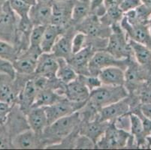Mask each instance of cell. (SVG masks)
Here are the masks:
<instances>
[{"label": "cell", "mask_w": 151, "mask_h": 150, "mask_svg": "<svg viewBox=\"0 0 151 150\" xmlns=\"http://www.w3.org/2000/svg\"><path fill=\"white\" fill-rule=\"evenodd\" d=\"M81 122L80 114L77 111L49 125L42 134L45 148L61 142L79 127Z\"/></svg>", "instance_id": "1"}, {"label": "cell", "mask_w": 151, "mask_h": 150, "mask_svg": "<svg viewBox=\"0 0 151 150\" xmlns=\"http://www.w3.org/2000/svg\"><path fill=\"white\" fill-rule=\"evenodd\" d=\"M129 96V92L125 86H106L91 91L87 102L94 108L99 111L101 108L120 101Z\"/></svg>", "instance_id": "2"}, {"label": "cell", "mask_w": 151, "mask_h": 150, "mask_svg": "<svg viewBox=\"0 0 151 150\" xmlns=\"http://www.w3.org/2000/svg\"><path fill=\"white\" fill-rule=\"evenodd\" d=\"M111 28L112 32L108 38L105 50L117 60H128L132 57L129 39L120 23L112 25Z\"/></svg>", "instance_id": "3"}, {"label": "cell", "mask_w": 151, "mask_h": 150, "mask_svg": "<svg viewBox=\"0 0 151 150\" xmlns=\"http://www.w3.org/2000/svg\"><path fill=\"white\" fill-rule=\"evenodd\" d=\"M141 105L138 97L129 95L120 101L104 107L99 111L98 118L104 122H112L120 116L129 113L134 107Z\"/></svg>", "instance_id": "4"}, {"label": "cell", "mask_w": 151, "mask_h": 150, "mask_svg": "<svg viewBox=\"0 0 151 150\" xmlns=\"http://www.w3.org/2000/svg\"><path fill=\"white\" fill-rule=\"evenodd\" d=\"M18 24L19 17L12 10L8 1L0 13V40L14 45Z\"/></svg>", "instance_id": "5"}, {"label": "cell", "mask_w": 151, "mask_h": 150, "mask_svg": "<svg viewBox=\"0 0 151 150\" xmlns=\"http://www.w3.org/2000/svg\"><path fill=\"white\" fill-rule=\"evenodd\" d=\"M129 132L116 128L111 122L101 138L97 141L96 148L98 149H123L127 147Z\"/></svg>", "instance_id": "6"}, {"label": "cell", "mask_w": 151, "mask_h": 150, "mask_svg": "<svg viewBox=\"0 0 151 150\" xmlns=\"http://www.w3.org/2000/svg\"><path fill=\"white\" fill-rule=\"evenodd\" d=\"M74 27L77 31L84 33L89 38H108L112 32L111 27L103 23L99 17L93 13Z\"/></svg>", "instance_id": "7"}, {"label": "cell", "mask_w": 151, "mask_h": 150, "mask_svg": "<svg viewBox=\"0 0 151 150\" xmlns=\"http://www.w3.org/2000/svg\"><path fill=\"white\" fill-rule=\"evenodd\" d=\"M129 60V59L124 60H117L105 50H98L95 52L90 60L89 64V73L90 75L98 76L101 70L111 66L120 67L125 71L128 65Z\"/></svg>", "instance_id": "8"}, {"label": "cell", "mask_w": 151, "mask_h": 150, "mask_svg": "<svg viewBox=\"0 0 151 150\" xmlns=\"http://www.w3.org/2000/svg\"><path fill=\"white\" fill-rule=\"evenodd\" d=\"M86 104L81 103H75L64 98L52 105L45 107L47 117L48 120V126L60 118L65 117L68 115L77 112Z\"/></svg>", "instance_id": "9"}, {"label": "cell", "mask_w": 151, "mask_h": 150, "mask_svg": "<svg viewBox=\"0 0 151 150\" xmlns=\"http://www.w3.org/2000/svg\"><path fill=\"white\" fill-rule=\"evenodd\" d=\"M75 0H68L65 2H51L52 18L51 23L54 26L65 30L72 26L71 13Z\"/></svg>", "instance_id": "10"}, {"label": "cell", "mask_w": 151, "mask_h": 150, "mask_svg": "<svg viewBox=\"0 0 151 150\" xmlns=\"http://www.w3.org/2000/svg\"><path fill=\"white\" fill-rule=\"evenodd\" d=\"M42 53V51L30 48H28L26 51L20 53L17 59L12 62V65L16 74L28 76L34 75L36 69L38 59Z\"/></svg>", "instance_id": "11"}, {"label": "cell", "mask_w": 151, "mask_h": 150, "mask_svg": "<svg viewBox=\"0 0 151 150\" xmlns=\"http://www.w3.org/2000/svg\"><path fill=\"white\" fill-rule=\"evenodd\" d=\"M120 24L126 33L129 39L142 44L151 50V35L148 24L130 25L124 17V15Z\"/></svg>", "instance_id": "12"}, {"label": "cell", "mask_w": 151, "mask_h": 150, "mask_svg": "<svg viewBox=\"0 0 151 150\" xmlns=\"http://www.w3.org/2000/svg\"><path fill=\"white\" fill-rule=\"evenodd\" d=\"M13 149H30L45 148L42 135H38L30 128L16 134L12 140Z\"/></svg>", "instance_id": "13"}, {"label": "cell", "mask_w": 151, "mask_h": 150, "mask_svg": "<svg viewBox=\"0 0 151 150\" xmlns=\"http://www.w3.org/2000/svg\"><path fill=\"white\" fill-rule=\"evenodd\" d=\"M77 30L73 25L68 27L58 38L56 41L51 53L57 58L69 60L72 56V38Z\"/></svg>", "instance_id": "14"}, {"label": "cell", "mask_w": 151, "mask_h": 150, "mask_svg": "<svg viewBox=\"0 0 151 150\" xmlns=\"http://www.w3.org/2000/svg\"><path fill=\"white\" fill-rule=\"evenodd\" d=\"M96 50L92 47L86 46L78 53H73L66 61L78 75H90L89 64Z\"/></svg>", "instance_id": "15"}, {"label": "cell", "mask_w": 151, "mask_h": 150, "mask_svg": "<svg viewBox=\"0 0 151 150\" xmlns=\"http://www.w3.org/2000/svg\"><path fill=\"white\" fill-rule=\"evenodd\" d=\"M57 57L52 53H42L39 56L37 62L35 75L52 79L57 78V71L58 70Z\"/></svg>", "instance_id": "16"}, {"label": "cell", "mask_w": 151, "mask_h": 150, "mask_svg": "<svg viewBox=\"0 0 151 150\" xmlns=\"http://www.w3.org/2000/svg\"><path fill=\"white\" fill-rule=\"evenodd\" d=\"M32 77L27 81L24 86L20 91L17 99L16 104H17L20 111L25 115L33 106L35 98L39 91L35 86Z\"/></svg>", "instance_id": "17"}, {"label": "cell", "mask_w": 151, "mask_h": 150, "mask_svg": "<svg viewBox=\"0 0 151 150\" xmlns=\"http://www.w3.org/2000/svg\"><path fill=\"white\" fill-rule=\"evenodd\" d=\"M90 91L78 75V78L65 85V97L75 103L85 104L88 101Z\"/></svg>", "instance_id": "18"}, {"label": "cell", "mask_w": 151, "mask_h": 150, "mask_svg": "<svg viewBox=\"0 0 151 150\" xmlns=\"http://www.w3.org/2000/svg\"><path fill=\"white\" fill-rule=\"evenodd\" d=\"M111 122H104L99 119V118L88 121L81 122L79 126V134L84 135L96 144L97 141L101 138L108 127Z\"/></svg>", "instance_id": "19"}, {"label": "cell", "mask_w": 151, "mask_h": 150, "mask_svg": "<svg viewBox=\"0 0 151 150\" xmlns=\"http://www.w3.org/2000/svg\"><path fill=\"white\" fill-rule=\"evenodd\" d=\"M52 2V1H51ZM51 2H36L32 5L29 11V20L34 26H47L51 23Z\"/></svg>", "instance_id": "20"}, {"label": "cell", "mask_w": 151, "mask_h": 150, "mask_svg": "<svg viewBox=\"0 0 151 150\" xmlns=\"http://www.w3.org/2000/svg\"><path fill=\"white\" fill-rule=\"evenodd\" d=\"M29 128L38 135H42L48 126V120L45 108L42 107H32L26 114Z\"/></svg>", "instance_id": "21"}, {"label": "cell", "mask_w": 151, "mask_h": 150, "mask_svg": "<svg viewBox=\"0 0 151 150\" xmlns=\"http://www.w3.org/2000/svg\"><path fill=\"white\" fill-rule=\"evenodd\" d=\"M98 77L102 85L118 86L125 84V71L117 66H111L101 70Z\"/></svg>", "instance_id": "22"}, {"label": "cell", "mask_w": 151, "mask_h": 150, "mask_svg": "<svg viewBox=\"0 0 151 150\" xmlns=\"http://www.w3.org/2000/svg\"><path fill=\"white\" fill-rule=\"evenodd\" d=\"M18 92L14 83V79L8 74L0 73V101L15 105Z\"/></svg>", "instance_id": "23"}, {"label": "cell", "mask_w": 151, "mask_h": 150, "mask_svg": "<svg viewBox=\"0 0 151 150\" xmlns=\"http://www.w3.org/2000/svg\"><path fill=\"white\" fill-rule=\"evenodd\" d=\"M129 44L134 60L151 75V50L142 44L130 39Z\"/></svg>", "instance_id": "24"}, {"label": "cell", "mask_w": 151, "mask_h": 150, "mask_svg": "<svg viewBox=\"0 0 151 150\" xmlns=\"http://www.w3.org/2000/svg\"><path fill=\"white\" fill-rule=\"evenodd\" d=\"M64 31L65 30L53 24L46 26L41 43L42 53H51L56 41Z\"/></svg>", "instance_id": "25"}, {"label": "cell", "mask_w": 151, "mask_h": 150, "mask_svg": "<svg viewBox=\"0 0 151 150\" xmlns=\"http://www.w3.org/2000/svg\"><path fill=\"white\" fill-rule=\"evenodd\" d=\"M64 98H65V96L61 95L53 89L50 88H46L38 91L32 107H47L57 103V101H60Z\"/></svg>", "instance_id": "26"}, {"label": "cell", "mask_w": 151, "mask_h": 150, "mask_svg": "<svg viewBox=\"0 0 151 150\" xmlns=\"http://www.w3.org/2000/svg\"><path fill=\"white\" fill-rule=\"evenodd\" d=\"M90 0H75L71 13V21L73 26L83 21L86 17L90 14Z\"/></svg>", "instance_id": "27"}, {"label": "cell", "mask_w": 151, "mask_h": 150, "mask_svg": "<svg viewBox=\"0 0 151 150\" xmlns=\"http://www.w3.org/2000/svg\"><path fill=\"white\" fill-rule=\"evenodd\" d=\"M57 60L59 66L57 71V78L62 83L66 85L78 78V74L65 59L57 58Z\"/></svg>", "instance_id": "28"}, {"label": "cell", "mask_w": 151, "mask_h": 150, "mask_svg": "<svg viewBox=\"0 0 151 150\" xmlns=\"http://www.w3.org/2000/svg\"><path fill=\"white\" fill-rule=\"evenodd\" d=\"M10 6L20 21H30L29 11L31 5L26 3L22 0H9Z\"/></svg>", "instance_id": "29"}, {"label": "cell", "mask_w": 151, "mask_h": 150, "mask_svg": "<svg viewBox=\"0 0 151 150\" xmlns=\"http://www.w3.org/2000/svg\"><path fill=\"white\" fill-rule=\"evenodd\" d=\"M18 56V51L14 45L0 40V59L13 62Z\"/></svg>", "instance_id": "30"}, {"label": "cell", "mask_w": 151, "mask_h": 150, "mask_svg": "<svg viewBox=\"0 0 151 150\" xmlns=\"http://www.w3.org/2000/svg\"><path fill=\"white\" fill-rule=\"evenodd\" d=\"M45 27L46 26H34L30 33L29 48L42 52L41 49V43Z\"/></svg>", "instance_id": "31"}, {"label": "cell", "mask_w": 151, "mask_h": 150, "mask_svg": "<svg viewBox=\"0 0 151 150\" xmlns=\"http://www.w3.org/2000/svg\"><path fill=\"white\" fill-rule=\"evenodd\" d=\"M86 40L87 37L84 33L77 31L72 38V53H78L86 47Z\"/></svg>", "instance_id": "32"}, {"label": "cell", "mask_w": 151, "mask_h": 150, "mask_svg": "<svg viewBox=\"0 0 151 150\" xmlns=\"http://www.w3.org/2000/svg\"><path fill=\"white\" fill-rule=\"evenodd\" d=\"M112 122H113V124L114 125V126L116 128L120 129V130L125 131L126 132H129L130 133L131 121H130L129 113L116 118L114 120L112 121Z\"/></svg>", "instance_id": "33"}, {"label": "cell", "mask_w": 151, "mask_h": 150, "mask_svg": "<svg viewBox=\"0 0 151 150\" xmlns=\"http://www.w3.org/2000/svg\"><path fill=\"white\" fill-rule=\"evenodd\" d=\"M81 80L86 86L91 91L100 87L102 85L101 80H99L98 76H93V75H79Z\"/></svg>", "instance_id": "34"}, {"label": "cell", "mask_w": 151, "mask_h": 150, "mask_svg": "<svg viewBox=\"0 0 151 150\" xmlns=\"http://www.w3.org/2000/svg\"><path fill=\"white\" fill-rule=\"evenodd\" d=\"M96 144L84 135L78 134L75 141V149H94Z\"/></svg>", "instance_id": "35"}, {"label": "cell", "mask_w": 151, "mask_h": 150, "mask_svg": "<svg viewBox=\"0 0 151 150\" xmlns=\"http://www.w3.org/2000/svg\"><path fill=\"white\" fill-rule=\"evenodd\" d=\"M119 7L123 14L134 10L142 4L141 0H118Z\"/></svg>", "instance_id": "36"}, {"label": "cell", "mask_w": 151, "mask_h": 150, "mask_svg": "<svg viewBox=\"0 0 151 150\" xmlns=\"http://www.w3.org/2000/svg\"><path fill=\"white\" fill-rule=\"evenodd\" d=\"M14 105H12L2 101H0V117L2 118L3 122H6L9 115L12 112Z\"/></svg>", "instance_id": "37"}, {"label": "cell", "mask_w": 151, "mask_h": 150, "mask_svg": "<svg viewBox=\"0 0 151 150\" xmlns=\"http://www.w3.org/2000/svg\"><path fill=\"white\" fill-rule=\"evenodd\" d=\"M140 110L145 117L151 120V103L141 104L140 105Z\"/></svg>", "instance_id": "38"}, {"label": "cell", "mask_w": 151, "mask_h": 150, "mask_svg": "<svg viewBox=\"0 0 151 150\" xmlns=\"http://www.w3.org/2000/svg\"><path fill=\"white\" fill-rule=\"evenodd\" d=\"M90 5H91L92 12L99 6L104 5V0H90Z\"/></svg>", "instance_id": "39"}, {"label": "cell", "mask_w": 151, "mask_h": 150, "mask_svg": "<svg viewBox=\"0 0 151 150\" xmlns=\"http://www.w3.org/2000/svg\"><path fill=\"white\" fill-rule=\"evenodd\" d=\"M146 147L151 148V134L146 137Z\"/></svg>", "instance_id": "40"}, {"label": "cell", "mask_w": 151, "mask_h": 150, "mask_svg": "<svg viewBox=\"0 0 151 150\" xmlns=\"http://www.w3.org/2000/svg\"><path fill=\"white\" fill-rule=\"evenodd\" d=\"M142 3L151 10V0H141Z\"/></svg>", "instance_id": "41"}, {"label": "cell", "mask_w": 151, "mask_h": 150, "mask_svg": "<svg viewBox=\"0 0 151 150\" xmlns=\"http://www.w3.org/2000/svg\"><path fill=\"white\" fill-rule=\"evenodd\" d=\"M22 1H23V2H25L26 3L29 4V5H35V3L37 2V0H22Z\"/></svg>", "instance_id": "42"}, {"label": "cell", "mask_w": 151, "mask_h": 150, "mask_svg": "<svg viewBox=\"0 0 151 150\" xmlns=\"http://www.w3.org/2000/svg\"><path fill=\"white\" fill-rule=\"evenodd\" d=\"M9 0H0V13L2 11V9H3V6L5 4V2H8Z\"/></svg>", "instance_id": "43"}, {"label": "cell", "mask_w": 151, "mask_h": 150, "mask_svg": "<svg viewBox=\"0 0 151 150\" xmlns=\"http://www.w3.org/2000/svg\"><path fill=\"white\" fill-rule=\"evenodd\" d=\"M148 28H149V32H150V34L151 35V16L150 17L149 20H148Z\"/></svg>", "instance_id": "44"}, {"label": "cell", "mask_w": 151, "mask_h": 150, "mask_svg": "<svg viewBox=\"0 0 151 150\" xmlns=\"http://www.w3.org/2000/svg\"><path fill=\"white\" fill-rule=\"evenodd\" d=\"M52 0H37V2H44V3H48L51 2Z\"/></svg>", "instance_id": "45"}, {"label": "cell", "mask_w": 151, "mask_h": 150, "mask_svg": "<svg viewBox=\"0 0 151 150\" xmlns=\"http://www.w3.org/2000/svg\"><path fill=\"white\" fill-rule=\"evenodd\" d=\"M53 2H65V1H68V0H52Z\"/></svg>", "instance_id": "46"}]
</instances>
